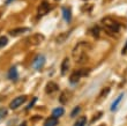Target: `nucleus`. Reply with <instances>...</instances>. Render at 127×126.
<instances>
[{"label":"nucleus","instance_id":"obj_1","mask_svg":"<svg viewBox=\"0 0 127 126\" xmlns=\"http://www.w3.org/2000/svg\"><path fill=\"white\" fill-rule=\"evenodd\" d=\"M90 44L87 42H81L76 44L75 47L73 49V59L77 64H83L88 59V52L90 50Z\"/></svg>","mask_w":127,"mask_h":126},{"label":"nucleus","instance_id":"obj_2","mask_svg":"<svg viewBox=\"0 0 127 126\" xmlns=\"http://www.w3.org/2000/svg\"><path fill=\"white\" fill-rule=\"evenodd\" d=\"M102 24L106 29L110 30V33H118L120 30V26L118 24V22H116V21L110 19V17H104L102 20Z\"/></svg>","mask_w":127,"mask_h":126},{"label":"nucleus","instance_id":"obj_3","mask_svg":"<svg viewBox=\"0 0 127 126\" xmlns=\"http://www.w3.org/2000/svg\"><path fill=\"white\" fill-rule=\"evenodd\" d=\"M88 75V70H80V71H75L73 72V74L70 75L69 81L70 83H76L80 80L81 76H87Z\"/></svg>","mask_w":127,"mask_h":126},{"label":"nucleus","instance_id":"obj_4","mask_svg":"<svg viewBox=\"0 0 127 126\" xmlns=\"http://www.w3.org/2000/svg\"><path fill=\"white\" fill-rule=\"evenodd\" d=\"M43 41H44V36L42 34H35L32 36L28 37L27 43L30 44V45H39Z\"/></svg>","mask_w":127,"mask_h":126},{"label":"nucleus","instance_id":"obj_5","mask_svg":"<svg viewBox=\"0 0 127 126\" xmlns=\"http://www.w3.org/2000/svg\"><path fill=\"white\" fill-rule=\"evenodd\" d=\"M44 64H45V57H44V56L39 54V56L35 57V59H33V61H32V67H33V70L39 71L40 68L44 66Z\"/></svg>","mask_w":127,"mask_h":126},{"label":"nucleus","instance_id":"obj_6","mask_svg":"<svg viewBox=\"0 0 127 126\" xmlns=\"http://www.w3.org/2000/svg\"><path fill=\"white\" fill-rule=\"evenodd\" d=\"M50 9H51V7H50V5H49V2H47V1H43V2L39 5L38 9H37V15H38V17L43 16V15L49 13Z\"/></svg>","mask_w":127,"mask_h":126},{"label":"nucleus","instance_id":"obj_7","mask_svg":"<svg viewBox=\"0 0 127 126\" xmlns=\"http://www.w3.org/2000/svg\"><path fill=\"white\" fill-rule=\"evenodd\" d=\"M26 101H27V96H24V95H22V96H17L16 98H14V100L10 102L9 108L10 109H17V108L22 105Z\"/></svg>","mask_w":127,"mask_h":126},{"label":"nucleus","instance_id":"obj_8","mask_svg":"<svg viewBox=\"0 0 127 126\" xmlns=\"http://www.w3.org/2000/svg\"><path fill=\"white\" fill-rule=\"evenodd\" d=\"M28 30H29V28H15V29L9 30L8 34L10 36H19V35H22V34H24Z\"/></svg>","mask_w":127,"mask_h":126},{"label":"nucleus","instance_id":"obj_9","mask_svg":"<svg viewBox=\"0 0 127 126\" xmlns=\"http://www.w3.org/2000/svg\"><path fill=\"white\" fill-rule=\"evenodd\" d=\"M58 89H59V87H58L57 83H54V82H49L46 84V87H45V91L47 94H52L54 91H57Z\"/></svg>","mask_w":127,"mask_h":126},{"label":"nucleus","instance_id":"obj_10","mask_svg":"<svg viewBox=\"0 0 127 126\" xmlns=\"http://www.w3.org/2000/svg\"><path fill=\"white\" fill-rule=\"evenodd\" d=\"M68 70H69V58H65L61 63V75L66 74Z\"/></svg>","mask_w":127,"mask_h":126},{"label":"nucleus","instance_id":"obj_11","mask_svg":"<svg viewBox=\"0 0 127 126\" xmlns=\"http://www.w3.org/2000/svg\"><path fill=\"white\" fill-rule=\"evenodd\" d=\"M63 16L64 20L66 21L67 23H69L70 20H72V13H70L69 8H63Z\"/></svg>","mask_w":127,"mask_h":126},{"label":"nucleus","instance_id":"obj_12","mask_svg":"<svg viewBox=\"0 0 127 126\" xmlns=\"http://www.w3.org/2000/svg\"><path fill=\"white\" fill-rule=\"evenodd\" d=\"M17 76H19V74H17L16 67H15V66L10 67V70L8 71V79H10V80H16Z\"/></svg>","mask_w":127,"mask_h":126},{"label":"nucleus","instance_id":"obj_13","mask_svg":"<svg viewBox=\"0 0 127 126\" xmlns=\"http://www.w3.org/2000/svg\"><path fill=\"white\" fill-rule=\"evenodd\" d=\"M57 125H58V120L56 117H51V118L46 119V122L44 124V126H57Z\"/></svg>","mask_w":127,"mask_h":126},{"label":"nucleus","instance_id":"obj_14","mask_svg":"<svg viewBox=\"0 0 127 126\" xmlns=\"http://www.w3.org/2000/svg\"><path fill=\"white\" fill-rule=\"evenodd\" d=\"M123 97H124V95H123V94H120V95L116 98V101L112 103V105H111V110H112V111H114V110L117 109V106L119 105V103H120L121 100H123Z\"/></svg>","mask_w":127,"mask_h":126},{"label":"nucleus","instance_id":"obj_15","mask_svg":"<svg viewBox=\"0 0 127 126\" xmlns=\"http://www.w3.org/2000/svg\"><path fill=\"white\" fill-rule=\"evenodd\" d=\"M64 109L63 108H56V109H53V111H52V116L56 117V118H59L60 116H63L64 115Z\"/></svg>","mask_w":127,"mask_h":126},{"label":"nucleus","instance_id":"obj_16","mask_svg":"<svg viewBox=\"0 0 127 126\" xmlns=\"http://www.w3.org/2000/svg\"><path fill=\"white\" fill-rule=\"evenodd\" d=\"M86 124H87V118L83 116V117H81V118H79L73 126H86Z\"/></svg>","mask_w":127,"mask_h":126},{"label":"nucleus","instance_id":"obj_17","mask_svg":"<svg viewBox=\"0 0 127 126\" xmlns=\"http://www.w3.org/2000/svg\"><path fill=\"white\" fill-rule=\"evenodd\" d=\"M68 98H69V94L67 93H63L61 94V96H60V103H63V104H65V103H67V101H68Z\"/></svg>","mask_w":127,"mask_h":126},{"label":"nucleus","instance_id":"obj_18","mask_svg":"<svg viewBox=\"0 0 127 126\" xmlns=\"http://www.w3.org/2000/svg\"><path fill=\"white\" fill-rule=\"evenodd\" d=\"M109 93H110V88H109V87H107V88H104V89L102 90V93H100L99 97H98V100H99V98H104V97H106Z\"/></svg>","mask_w":127,"mask_h":126},{"label":"nucleus","instance_id":"obj_19","mask_svg":"<svg viewBox=\"0 0 127 126\" xmlns=\"http://www.w3.org/2000/svg\"><path fill=\"white\" fill-rule=\"evenodd\" d=\"M7 43H8L7 37H5V36H1V37H0V47H3Z\"/></svg>","mask_w":127,"mask_h":126},{"label":"nucleus","instance_id":"obj_20","mask_svg":"<svg viewBox=\"0 0 127 126\" xmlns=\"http://www.w3.org/2000/svg\"><path fill=\"white\" fill-rule=\"evenodd\" d=\"M6 116H7V109L6 108H1L0 109V120L3 119Z\"/></svg>","mask_w":127,"mask_h":126},{"label":"nucleus","instance_id":"obj_21","mask_svg":"<svg viewBox=\"0 0 127 126\" xmlns=\"http://www.w3.org/2000/svg\"><path fill=\"white\" fill-rule=\"evenodd\" d=\"M99 28H98V27H94V28H93V29H91V34H93V35H94L95 37H98V34H99Z\"/></svg>","mask_w":127,"mask_h":126},{"label":"nucleus","instance_id":"obj_22","mask_svg":"<svg viewBox=\"0 0 127 126\" xmlns=\"http://www.w3.org/2000/svg\"><path fill=\"white\" fill-rule=\"evenodd\" d=\"M80 110H81V108L80 106H76L75 109L72 111V113H70V117H75V116H77L79 115V112H80Z\"/></svg>","mask_w":127,"mask_h":126},{"label":"nucleus","instance_id":"obj_23","mask_svg":"<svg viewBox=\"0 0 127 126\" xmlns=\"http://www.w3.org/2000/svg\"><path fill=\"white\" fill-rule=\"evenodd\" d=\"M36 101H37V97H33V98H32V101H31V103H30V104H29V105L27 106V109H30L31 106H32L33 104H35V102H36Z\"/></svg>","mask_w":127,"mask_h":126},{"label":"nucleus","instance_id":"obj_24","mask_svg":"<svg viewBox=\"0 0 127 126\" xmlns=\"http://www.w3.org/2000/svg\"><path fill=\"white\" fill-rule=\"evenodd\" d=\"M127 51V42H126V44H125V47H124V50H123V53H125Z\"/></svg>","mask_w":127,"mask_h":126},{"label":"nucleus","instance_id":"obj_25","mask_svg":"<svg viewBox=\"0 0 127 126\" xmlns=\"http://www.w3.org/2000/svg\"><path fill=\"white\" fill-rule=\"evenodd\" d=\"M20 126H27V124H26V123H22Z\"/></svg>","mask_w":127,"mask_h":126},{"label":"nucleus","instance_id":"obj_26","mask_svg":"<svg viewBox=\"0 0 127 126\" xmlns=\"http://www.w3.org/2000/svg\"><path fill=\"white\" fill-rule=\"evenodd\" d=\"M10 1H12V0H7V2H10Z\"/></svg>","mask_w":127,"mask_h":126},{"label":"nucleus","instance_id":"obj_27","mask_svg":"<svg viewBox=\"0 0 127 126\" xmlns=\"http://www.w3.org/2000/svg\"><path fill=\"white\" fill-rule=\"evenodd\" d=\"M100 126H104V125H100Z\"/></svg>","mask_w":127,"mask_h":126}]
</instances>
